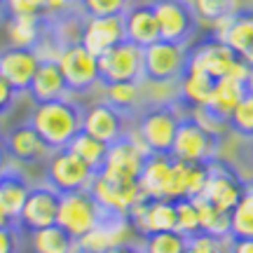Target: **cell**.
Returning a JSON list of instances; mask_svg holds the SVG:
<instances>
[{
  "instance_id": "6da1fadb",
  "label": "cell",
  "mask_w": 253,
  "mask_h": 253,
  "mask_svg": "<svg viewBox=\"0 0 253 253\" xmlns=\"http://www.w3.org/2000/svg\"><path fill=\"white\" fill-rule=\"evenodd\" d=\"M26 122L49 145V150H61L82 131V106L71 96L36 103Z\"/></svg>"
},
{
  "instance_id": "7a4b0ae2",
  "label": "cell",
  "mask_w": 253,
  "mask_h": 253,
  "mask_svg": "<svg viewBox=\"0 0 253 253\" xmlns=\"http://www.w3.org/2000/svg\"><path fill=\"white\" fill-rule=\"evenodd\" d=\"M181 106H153L136 120L134 131L150 155H171V145L183 120Z\"/></svg>"
},
{
  "instance_id": "3957f363",
  "label": "cell",
  "mask_w": 253,
  "mask_h": 253,
  "mask_svg": "<svg viewBox=\"0 0 253 253\" xmlns=\"http://www.w3.org/2000/svg\"><path fill=\"white\" fill-rule=\"evenodd\" d=\"M148 155L150 153L145 150L141 138L131 129V131H126L125 138L108 145V155H106L103 167L99 169V176L113 183H138V176H141Z\"/></svg>"
},
{
  "instance_id": "277c9868",
  "label": "cell",
  "mask_w": 253,
  "mask_h": 253,
  "mask_svg": "<svg viewBox=\"0 0 253 253\" xmlns=\"http://www.w3.org/2000/svg\"><path fill=\"white\" fill-rule=\"evenodd\" d=\"M103 218V209L96 204L89 190H78V192H66L59 199V211H56V225L63 232L78 242L91 232Z\"/></svg>"
},
{
  "instance_id": "5b68a950",
  "label": "cell",
  "mask_w": 253,
  "mask_h": 253,
  "mask_svg": "<svg viewBox=\"0 0 253 253\" xmlns=\"http://www.w3.org/2000/svg\"><path fill=\"white\" fill-rule=\"evenodd\" d=\"M220 143H223L220 138L211 136L207 129H202L190 115H183L171 145V157L188 164H209L218 160Z\"/></svg>"
},
{
  "instance_id": "8992f818",
  "label": "cell",
  "mask_w": 253,
  "mask_h": 253,
  "mask_svg": "<svg viewBox=\"0 0 253 253\" xmlns=\"http://www.w3.org/2000/svg\"><path fill=\"white\" fill-rule=\"evenodd\" d=\"M96 171L87 167L78 155H73L68 148L52 150V155L45 162V183H49L56 192H78V190H89Z\"/></svg>"
},
{
  "instance_id": "52a82bcc",
  "label": "cell",
  "mask_w": 253,
  "mask_h": 253,
  "mask_svg": "<svg viewBox=\"0 0 253 253\" xmlns=\"http://www.w3.org/2000/svg\"><path fill=\"white\" fill-rule=\"evenodd\" d=\"M153 9L157 17L160 40L190 45V40L199 31V19L188 0H153Z\"/></svg>"
},
{
  "instance_id": "ba28073f",
  "label": "cell",
  "mask_w": 253,
  "mask_h": 253,
  "mask_svg": "<svg viewBox=\"0 0 253 253\" xmlns=\"http://www.w3.org/2000/svg\"><path fill=\"white\" fill-rule=\"evenodd\" d=\"M56 66H59L71 94H84V91L94 89L96 84H101L99 56H94L80 42H71L63 47Z\"/></svg>"
},
{
  "instance_id": "9c48e42d",
  "label": "cell",
  "mask_w": 253,
  "mask_h": 253,
  "mask_svg": "<svg viewBox=\"0 0 253 253\" xmlns=\"http://www.w3.org/2000/svg\"><path fill=\"white\" fill-rule=\"evenodd\" d=\"M244 188L246 181L237 173V169H232L230 164L218 157L207 164V183H204V190L199 197L230 213L239 202V197L244 195Z\"/></svg>"
},
{
  "instance_id": "30bf717a",
  "label": "cell",
  "mask_w": 253,
  "mask_h": 253,
  "mask_svg": "<svg viewBox=\"0 0 253 253\" xmlns=\"http://www.w3.org/2000/svg\"><path fill=\"white\" fill-rule=\"evenodd\" d=\"M101 84L143 80V49L129 40H122L113 49L99 56Z\"/></svg>"
},
{
  "instance_id": "8fae6325",
  "label": "cell",
  "mask_w": 253,
  "mask_h": 253,
  "mask_svg": "<svg viewBox=\"0 0 253 253\" xmlns=\"http://www.w3.org/2000/svg\"><path fill=\"white\" fill-rule=\"evenodd\" d=\"M188 68V45H176L157 40L143 49V78L145 80L176 82Z\"/></svg>"
},
{
  "instance_id": "7c38bea8",
  "label": "cell",
  "mask_w": 253,
  "mask_h": 253,
  "mask_svg": "<svg viewBox=\"0 0 253 253\" xmlns=\"http://www.w3.org/2000/svg\"><path fill=\"white\" fill-rule=\"evenodd\" d=\"M61 192H56L49 183L31 185L24 209L17 218V227L24 232H36L42 227L56 225V211H59Z\"/></svg>"
},
{
  "instance_id": "4fadbf2b",
  "label": "cell",
  "mask_w": 253,
  "mask_h": 253,
  "mask_svg": "<svg viewBox=\"0 0 253 253\" xmlns=\"http://www.w3.org/2000/svg\"><path fill=\"white\" fill-rule=\"evenodd\" d=\"M237 61L239 59H237L235 52L223 40H218L213 36L197 42L195 47H188V68L190 71L207 73L209 78H213V80L227 78Z\"/></svg>"
},
{
  "instance_id": "5bb4252c",
  "label": "cell",
  "mask_w": 253,
  "mask_h": 253,
  "mask_svg": "<svg viewBox=\"0 0 253 253\" xmlns=\"http://www.w3.org/2000/svg\"><path fill=\"white\" fill-rule=\"evenodd\" d=\"M211 36L223 40L239 61L253 68V9H239L232 17L220 19L211 26Z\"/></svg>"
},
{
  "instance_id": "9a60e30c",
  "label": "cell",
  "mask_w": 253,
  "mask_h": 253,
  "mask_svg": "<svg viewBox=\"0 0 253 253\" xmlns=\"http://www.w3.org/2000/svg\"><path fill=\"white\" fill-rule=\"evenodd\" d=\"M126 218L138 237L153 235V232H169V230H176V202L143 197L129 211Z\"/></svg>"
},
{
  "instance_id": "2e32d148",
  "label": "cell",
  "mask_w": 253,
  "mask_h": 253,
  "mask_svg": "<svg viewBox=\"0 0 253 253\" xmlns=\"http://www.w3.org/2000/svg\"><path fill=\"white\" fill-rule=\"evenodd\" d=\"M126 122H129V118L115 110L113 106H108L103 99L82 108V131L103 141L106 145L125 138L129 131Z\"/></svg>"
},
{
  "instance_id": "e0dca14e",
  "label": "cell",
  "mask_w": 253,
  "mask_h": 253,
  "mask_svg": "<svg viewBox=\"0 0 253 253\" xmlns=\"http://www.w3.org/2000/svg\"><path fill=\"white\" fill-rule=\"evenodd\" d=\"M89 192L103 209V213H115V216H129V211L143 199L138 183H113L99 173L94 176Z\"/></svg>"
},
{
  "instance_id": "ac0fdd59",
  "label": "cell",
  "mask_w": 253,
  "mask_h": 253,
  "mask_svg": "<svg viewBox=\"0 0 253 253\" xmlns=\"http://www.w3.org/2000/svg\"><path fill=\"white\" fill-rule=\"evenodd\" d=\"M131 223L126 216H115V213H103V218L99 220V225L94 227L91 232L78 239V249L89 253H108L115 246H122L126 242H131Z\"/></svg>"
},
{
  "instance_id": "d6986e66",
  "label": "cell",
  "mask_w": 253,
  "mask_h": 253,
  "mask_svg": "<svg viewBox=\"0 0 253 253\" xmlns=\"http://www.w3.org/2000/svg\"><path fill=\"white\" fill-rule=\"evenodd\" d=\"M125 40V21L122 17H84L80 31V45L94 56L113 49Z\"/></svg>"
},
{
  "instance_id": "ffe728a7",
  "label": "cell",
  "mask_w": 253,
  "mask_h": 253,
  "mask_svg": "<svg viewBox=\"0 0 253 253\" xmlns=\"http://www.w3.org/2000/svg\"><path fill=\"white\" fill-rule=\"evenodd\" d=\"M2 141H5V150H7L9 160L19 164L47 162V157L52 155L49 145L40 138V134L28 122L12 126L7 134L2 136Z\"/></svg>"
},
{
  "instance_id": "44dd1931",
  "label": "cell",
  "mask_w": 253,
  "mask_h": 253,
  "mask_svg": "<svg viewBox=\"0 0 253 253\" xmlns=\"http://www.w3.org/2000/svg\"><path fill=\"white\" fill-rule=\"evenodd\" d=\"M38 68L40 61L33 49H17V47L0 49V78L7 80L19 94L28 91Z\"/></svg>"
},
{
  "instance_id": "7402d4cb",
  "label": "cell",
  "mask_w": 253,
  "mask_h": 253,
  "mask_svg": "<svg viewBox=\"0 0 253 253\" xmlns=\"http://www.w3.org/2000/svg\"><path fill=\"white\" fill-rule=\"evenodd\" d=\"M122 21H125V40L138 45L141 49L160 40L153 2H131L129 9L122 14Z\"/></svg>"
},
{
  "instance_id": "603a6c76",
  "label": "cell",
  "mask_w": 253,
  "mask_h": 253,
  "mask_svg": "<svg viewBox=\"0 0 253 253\" xmlns=\"http://www.w3.org/2000/svg\"><path fill=\"white\" fill-rule=\"evenodd\" d=\"M207 183V164H188L173 160L167 199H197Z\"/></svg>"
},
{
  "instance_id": "cb8c5ba5",
  "label": "cell",
  "mask_w": 253,
  "mask_h": 253,
  "mask_svg": "<svg viewBox=\"0 0 253 253\" xmlns=\"http://www.w3.org/2000/svg\"><path fill=\"white\" fill-rule=\"evenodd\" d=\"M171 155H148L138 176V190L145 199H167L169 178H171Z\"/></svg>"
},
{
  "instance_id": "d4e9b609",
  "label": "cell",
  "mask_w": 253,
  "mask_h": 253,
  "mask_svg": "<svg viewBox=\"0 0 253 253\" xmlns=\"http://www.w3.org/2000/svg\"><path fill=\"white\" fill-rule=\"evenodd\" d=\"M26 94L33 99V103H47V101L66 99L71 91L56 63H40Z\"/></svg>"
},
{
  "instance_id": "484cf974",
  "label": "cell",
  "mask_w": 253,
  "mask_h": 253,
  "mask_svg": "<svg viewBox=\"0 0 253 253\" xmlns=\"http://www.w3.org/2000/svg\"><path fill=\"white\" fill-rule=\"evenodd\" d=\"M103 87V101L120 110L126 118H138L145 110L143 103V89L141 80L138 82H115V84H101Z\"/></svg>"
},
{
  "instance_id": "4316f807",
  "label": "cell",
  "mask_w": 253,
  "mask_h": 253,
  "mask_svg": "<svg viewBox=\"0 0 253 253\" xmlns=\"http://www.w3.org/2000/svg\"><path fill=\"white\" fill-rule=\"evenodd\" d=\"M47 17H5V40L7 47L33 49L47 28Z\"/></svg>"
},
{
  "instance_id": "83f0119b",
  "label": "cell",
  "mask_w": 253,
  "mask_h": 253,
  "mask_svg": "<svg viewBox=\"0 0 253 253\" xmlns=\"http://www.w3.org/2000/svg\"><path fill=\"white\" fill-rule=\"evenodd\" d=\"M213 84H216V80L209 78L207 73L185 68V73H183L181 80H178L181 108L195 110V108H204V106H209L211 94H213Z\"/></svg>"
},
{
  "instance_id": "f1b7e54d",
  "label": "cell",
  "mask_w": 253,
  "mask_h": 253,
  "mask_svg": "<svg viewBox=\"0 0 253 253\" xmlns=\"http://www.w3.org/2000/svg\"><path fill=\"white\" fill-rule=\"evenodd\" d=\"M249 84L242 80H235V78H220L213 84V94H211V101H209L207 108H211L218 118L227 120L232 115V110L239 106V101L249 94Z\"/></svg>"
},
{
  "instance_id": "f546056e",
  "label": "cell",
  "mask_w": 253,
  "mask_h": 253,
  "mask_svg": "<svg viewBox=\"0 0 253 253\" xmlns=\"http://www.w3.org/2000/svg\"><path fill=\"white\" fill-rule=\"evenodd\" d=\"M28 190H31V183L21 176L14 169H7V171L0 173V207L7 211L9 216L17 220L21 209H24V202L28 197Z\"/></svg>"
},
{
  "instance_id": "4dcf8cb0",
  "label": "cell",
  "mask_w": 253,
  "mask_h": 253,
  "mask_svg": "<svg viewBox=\"0 0 253 253\" xmlns=\"http://www.w3.org/2000/svg\"><path fill=\"white\" fill-rule=\"evenodd\" d=\"M78 242L59 225H49L31 232V251L33 253H73Z\"/></svg>"
},
{
  "instance_id": "1f68e13d",
  "label": "cell",
  "mask_w": 253,
  "mask_h": 253,
  "mask_svg": "<svg viewBox=\"0 0 253 253\" xmlns=\"http://www.w3.org/2000/svg\"><path fill=\"white\" fill-rule=\"evenodd\" d=\"M230 237L253 239V181H246L244 195L230 211Z\"/></svg>"
},
{
  "instance_id": "d6a6232c",
  "label": "cell",
  "mask_w": 253,
  "mask_h": 253,
  "mask_svg": "<svg viewBox=\"0 0 253 253\" xmlns=\"http://www.w3.org/2000/svg\"><path fill=\"white\" fill-rule=\"evenodd\" d=\"M68 150H71L73 155H78V157H80L87 167H91L94 171L99 173V169L103 167V162H106L108 145L103 143V141H99V138H94V136L80 131V134H78L71 143H68Z\"/></svg>"
},
{
  "instance_id": "836d02e7",
  "label": "cell",
  "mask_w": 253,
  "mask_h": 253,
  "mask_svg": "<svg viewBox=\"0 0 253 253\" xmlns=\"http://www.w3.org/2000/svg\"><path fill=\"white\" fill-rule=\"evenodd\" d=\"M143 89V103L145 108L153 106H181V91H178V80L176 82H162V80H141Z\"/></svg>"
},
{
  "instance_id": "e575fe53",
  "label": "cell",
  "mask_w": 253,
  "mask_h": 253,
  "mask_svg": "<svg viewBox=\"0 0 253 253\" xmlns=\"http://www.w3.org/2000/svg\"><path fill=\"white\" fill-rule=\"evenodd\" d=\"M195 202H197L199 211V232H207L213 237H230V213L204 202L202 197H197Z\"/></svg>"
},
{
  "instance_id": "d590c367",
  "label": "cell",
  "mask_w": 253,
  "mask_h": 253,
  "mask_svg": "<svg viewBox=\"0 0 253 253\" xmlns=\"http://www.w3.org/2000/svg\"><path fill=\"white\" fill-rule=\"evenodd\" d=\"M192 12L197 14L199 21H204L209 26L218 24L220 19L232 17L239 12V0H188Z\"/></svg>"
},
{
  "instance_id": "8d00e7d4",
  "label": "cell",
  "mask_w": 253,
  "mask_h": 253,
  "mask_svg": "<svg viewBox=\"0 0 253 253\" xmlns=\"http://www.w3.org/2000/svg\"><path fill=\"white\" fill-rule=\"evenodd\" d=\"M141 246H143L145 253H185L188 237L181 235L178 230L153 232V235L141 237Z\"/></svg>"
},
{
  "instance_id": "74e56055",
  "label": "cell",
  "mask_w": 253,
  "mask_h": 253,
  "mask_svg": "<svg viewBox=\"0 0 253 253\" xmlns=\"http://www.w3.org/2000/svg\"><path fill=\"white\" fill-rule=\"evenodd\" d=\"M227 126L239 138H253V89H249V94L232 110V115L227 118Z\"/></svg>"
},
{
  "instance_id": "f35d334b",
  "label": "cell",
  "mask_w": 253,
  "mask_h": 253,
  "mask_svg": "<svg viewBox=\"0 0 253 253\" xmlns=\"http://www.w3.org/2000/svg\"><path fill=\"white\" fill-rule=\"evenodd\" d=\"M63 47H66V42H63V38L56 33L54 24H52V19H49V21H47V28L42 31V36L38 40V45L33 47L38 61L40 63H56L59 56H61V52H63Z\"/></svg>"
},
{
  "instance_id": "ab89813d",
  "label": "cell",
  "mask_w": 253,
  "mask_h": 253,
  "mask_svg": "<svg viewBox=\"0 0 253 253\" xmlns=\"http://www.w3.org/2000/svg\"><path fill=\"white\" fill-rule=\"evenodd\" d=\"M131 0H78V9L84 17H122Z\"/></svg>"
},
{
  "instance_id": "60d3db41",
  "label": "cell",
  "mask_w": 253,
  "mask_h": 253,
  "mask_svg": "<svg viewBox=\"0 0 253 253\" xmlns=\"http://www.w3.org/2000/svg\"><path fill=\"white\" fill-rule=\"evenodd\" d=\"M232 251V237H213L207 232L188 237L185 253H230Z\"/></svg>"
},
{
  "instance_id": "b9f144b4",
  "label": "cell",
  "mask_w": 253,
  "mask_h": 253,
  "mask_svg": "<svg viewBox=\"0 0 253 253\" xmlns=\"http://www.w3.org/2000/svg\"><path fill=\"white\" fill-rule=\"evenodd\" d=\"M176 230L185 237L199 232V211L195 199H178L176 202Z\"/></svg>"
},
{
  "instance_id": "7bdbcfd3",
  "label": "cell",
  "mask_w": 253,
  "mask_h": 253,
  "mask_svg": "<svg viewBox=\"0 0 253 253\" xmlns=\"http://www.w3.org/2000/svg\"><path fill=\"white\" fill-rule=\"evenodd\" d=\"M5 17H47V0H5Z\"/></svg>"
},
{
  "instance_id": "ee69618b",
  "label": "cell",
  "mask_w": 253,
  "mask_h": 253,
  "mask_svg": "<svg viewBox=\"0 0 253 253\" xmlns=\"http://www.w3.org/2000/svg\"><path fill=\"white\" fill-rule=\"evenodd\" d=\"M17 99H19V91L14 89L7 80H2V78H0V118H5L9 110L14 108Z\"/></svg>"
},
{
  "instance_id": "f6af8a7d",
  "label": "cell",
  "mask_w": 253,
  "mask_h": 253,
  "mask_svg": "<svg viewBox=\"0 0 253 253\" xmlns=\"http://www.w3.org/2000/svg\"><path fill=\"white\" fill-rule=\"evenodd\" d=\"M78 9V0H47V17L59 19Z\"/></svg>"
},
{
  "instance_id": "bcb514c9",
  "label": "cell",
  "mask_w": 253,
  "mask_h": 253,
  "mask_svg": "<svg viewBox=\"0 0 253 253\" xmlns=\"http://www.w3.org/2000/svg\"><path fill=\"white\" fill-rule=\"evenodd\" d=\"M0 253H19V227L0 230Z\"/></svg>"
},
{
  "instance_id": "7dc6e473",
  "label": "cell",
  "mask_w": 253,
  "mask_h": 253,
  "mask_svg": "<svg viewBox=\"0 0 253 253\" xmlns=\"http://www.w3.org/2000/svg\"><path fill=\"white\" fill-rule=\"evenodd\" d=\"M230 253H253V239H232Z\"/></svg>"
},
{
  "instance_id": "c3c4849f",
  "label": "cell",
  "mask_w": 253,
  "mask_h": 253,
  "mask_svg": "<svg viewBox=\"0 0 253 253\" xmlns=\"http://www.w3.org/2000/svg\"><path fill=\"white\" fill-rule=\"evenodd\" d=\"M108 253H145V251H143V246H141V244L126 242V244H122V246H115V249H113V251H108Z\"/></svg>"
},
{
  "instance_id": "681fc988",
  "label": "cell",
  "mask_w": 253,
  "mask_h": 253,
  "mask_svg": "<svg viewBox=\"0 0 253 253\" xmlns=\"http://www.w3.org/2000/svg\"><path fill=\"white\" fill-rule=\"evenodd\" d=\"M5 227H17V220L0 207V230H5Z\"/></svg>"
},
{
  "instance_id": "f907efd6",
  "label": "cell",
  "mask_w": 253,
  "mask_h": 253,
  "mask_svg": "<svg viewBox=\"0 0 253 253\" xmlns=\"http://www.w3.org/2000/svg\"><path fill=\"white\" fill-rule=\"evenodd\" d=\"M7 162H9V155H7V150H5V141H2V136H0V173L9 169Z\"/></svg>"
},
{
  "instance_id": "816d5d0a",
  "label": "cell",
  "mask_w": 253,
  "mask_h": 253,
  "mask_svg": "<svg viewBox=\"0 0 253 253\" xmlns=\"http://www.w3.org/2000/svg\"><path fill=\"white\" fill-rule=\"evenodd\" d=\"M5 17V0H0V19Z\"/></svg>"
},
{
  "instance_id": "f5cc1de1",
  "label": "cell",
  "mask_w": 253,
  "mask_h": 253,
  "mask_svg": "<svg viewBox=\"0 0 253 253\" xmlns=\"http://www.w3.org/2000/svg\"><path fill=\"white\" fill-rule=\"evenodd\" d=\"M73 253H89V251H82V249H75V251Z\"/></svg>"
}]
</instances>
